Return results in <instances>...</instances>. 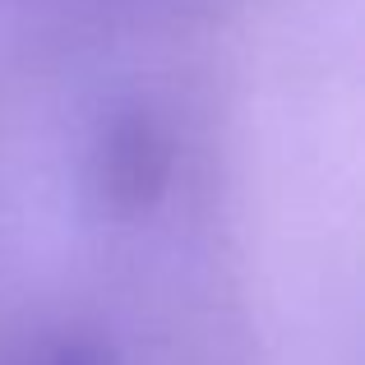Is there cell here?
<instances>
[{
	"label": "cell",
	"mask_w": 365,
	"mask_h": 365,
	"mask_svg": "<svg viewBox=\"0 0 365 365\" xmlns=\"http://www.w3.org/2000/svg\"><path fill=\"white\" fill-rule=\"evenodd\" d=\"M37 365H107V361H102L93 347H56V351H46Z\"/></svg>",
	"instance_id": "obj_2"
},
{
	"label": "cell",
	"mask_w": 365,
	"mask_h": 365,
	"mask_svg": "<svg viewBox=\"0 0 365 365\" xmlns=\"http://www.w3.org/2000/svg\"><path fill=\"white\" fill-rule=\"evenodd\" d=\"M162 171H167V158L162 148L148 139L143 125H125V130L111 139V190H125V195H143V185H158Z\"/></svg>",
	"instance_id": "obj_1"
}]
</instances>
